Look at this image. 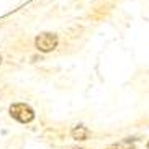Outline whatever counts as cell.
<instances>
[{
    "label": "cell",
    "instance_id": "obj_3",
    "mask_svg": "<svg viewBox=\"0 0 149 149\" xmlns=\"http://www.w3.org/2000/svg\"><path fill=\"white\" fill-rule=\"evenodd\" d=\"M70 134H72V138H74L75 141H85L88 139V136H90V131H88L85 126H82V125H79V126H75L72 131H70Z\"/></svg>",
    "mask_w": 149,
    "mask_h": 149
},
{
    "label": "cell",
    "instance_id": "obj_6",
    "mask_svg": "<svg viewBox=\"0 0 149 149\" xmlns=\"http://www.w3.org/2000/svg\"><path fill=\"white\" fill-rule=\"evenodd\" d=\"M75 149H82V148H75Z\"/></svg>",
    "mask_w": 149,
    "mask_h": 149
},
{
    "label": "cell",
    "instance_id": "obj_2",
    "mask_svg": "<svg viewBox=\"0 0 149 149\" xmlns=\"http://www.w3.org/2000/svg\"><path fill=\"white\" fill-rule=\"evenodd\" d=\"M10 115L15 120H18L20 123H30L35 118L33 108L30 105H26V103H15V105H12L10 107Z\"/></svg>",
    "mask_w": 149,
    "mask_h": 149
},
{
    "label": "cell",
    "instance_id": "obj_4",
    "mask_svg": "<svg viewBox=\"0 0 149 149\" xmlns=\"http://www.w3.org/2000/svg\"><path fill=\"white\" fill-rule=\"evenodd\" d=\"M107 149H123V144H118V143H115V144H110Z\"/></svg>",
    "mask_w": 149,
    "mask_h": 149
},
{
    "label": "cell",
    "instance_id": "obj_1",
    "mask_svg": "<svg viewBox=\"0 0 149 149\" xmlns=\"http://www.w3.org/2000/svg\"><path fill=\"white\" fill-rule=\"evenodd\" d=\"M57 41H59L57 35H54V33H41L36 36L35 46L41 53H51L57 48Z\"/></svg>",
    "mask_w": 149,
    "mask_h": 149
},
{
    "label": "cell",
    "instance_id": "obj_7",
    "mask_svg": "<svg viewBox=\"0 0 149 149\" xmlns=\"http://www.w3.org/2000/svg\"><path fill=\"white\" fill-rule=\"evenodd\" d=\"M148 149H149V143H148Z\"/></svg>",
    "mask_w": 149,
    "mask_h": 149
},
{
    "label": "cell",
    "instance_id": "obj_5",
    "mask_svg": "<svg viewBox=\"0 0 149 149\" xmlns=\"http://www.w3.org/2000/svg\"><path fill=\"white\" fill-rule=\"evenodd\" d=\"M0 64H2V56H0Z\"/></svg>",
    "mask_w": 149,
    "mask_h": 149
}]
</instances>
